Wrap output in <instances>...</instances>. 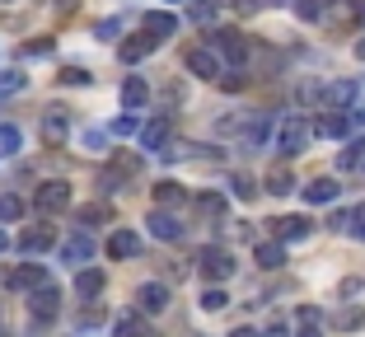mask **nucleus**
Wrapping results in <instances>:
<instances>
[{"label": "nucleus", "mask_w": 365, "mask_h": 337, "mask_svg": "<svg viewBox=\"0 0 365 337\" xmlns=\"http://www.w3.org/2000/svg\"><path fill=\"white\" fill-rule=\"evenodd\" d=\"M272 145H277L281 160H295V155H304V145H309V118H300V113H286V118L272 127Z\"/></svg>", "instance_id": "f257e3e1"}, {"label": "nucleus", "mask_w": 365, "mask_h": 337, "mask_svg": "<svg viewBox=\"0 0 365 337\" xmlns=\"http://www.w3.org/2000/svg\"><path fill=\"white\" fill-rule=\"evenodd\" d=\"M356 98H361V80H328V85L319 89V103H323L328 113L356 108Z\"/></svg>", "instance_id": "f03ea898"}, {"label": "nucleus", "mask_w": 365, "mask_h": 337, "mask_svg": "<svg viewBox=\"0 0 365 337\" xmlns=\"http://www.w3.org/2000/svg\"><path fill=\"white\" fill-rule=\"evenodd\" d=\"M33 207L43 211V216H56V211H66V207H71V183H61V178L43 183L38 192H33Z\"/></svg>", "instance_id": "7ed1b4c3"}, {"label": "nucleus", "mask_w": 365, "mask_h": 337, "mask_svg": "<svg viewBox=\"0 0 365 337\" xmlns=\"http://www.w3.org/2000/svg\"><path fill=\"white\" fill-rule=\"evenodd\" d=\"M267 141H272V118L267 113H253L248 122H239V145H244V150H262Z\"/></svg>", "instance_id": "20e7f679"}, {"label": "nucleus", "mask_w": 365, "mask_h": 337, "mask_svg": "<svg viewBox=\"0 0 365 337\" xmlns=\"http://www.w3.org/2000/svg\"><path fill=\"white\" fill-rule=\"evenodd\" d=\"M182 66H187L192 76H202V80H220L225 76V61H220L211 47H192V52L182 56Z\"/></svg>", "instance_id": "39448f33"}, {"label": "nucleus", "mask_w": 365, "mask_h": 337, "mask_svg": "<svg viewBox=\"0 0 365 337\" xmlns=\"http://www.w3.org/2000/svg\"><path fill=\"white\" fill-rule=\"evenodd\" d=\"M169 300H173V295H169L164 281H140L136 286V309H140V314H164Z\"/></svg>", "instance_id": "423d86ee"}, {"label": "nucleus", "mask_w": 365, "mask_h": 337, "mask_svg": "<svg viewBox=\"0 0 365 337\" xmlns=\"http://www.w3.org/2000/svg\"><path fill=\"white\" fill-rule=\"evenodd\" d=\"M197 262H202V276H206V281H215V286L235 276V258H230L225 249H202V258H197Z\"/></svg>", "instance_id": "0eeeda50"}, {"label": "nucleus", "mask_w": 365, "mask_h": 337, "mask_svg": "<svg viewBox=\"0 0 365 337\" xmlns=\"http://www.w3.org/2000/svg\"><path fill=\"white\" fill-rule=\"evenodd\" d=\"M140 33L160 47L164 38H173V33H178V14H173V10H150L145 19H140Z\"/></svg>", "instance_id": "6e6552de"}, {"label": "nucleus", "mask_w": 365, "mask_h": 337, "mask_svg": "<svg viewBox=\"0 0 365 337\" xmlns=\"http://www.w3.org/2000/svg\"><path fill=\"white\" fill-rule=\"evenodd\" d=\"M346 131H351V118H346V113H328V118L309 122V136H319V141H342Z\"/></svg>", "instance_id": "1a4fd4ad"}, {"label": "nucleus", "mask_w": 365, "mask_h": 337, "mask_svg": "<svg viewBox=\"0 0 365 337\" xmlns=\"http://www.w3.org/2000/svg\"><path fill=\"white\" fill-rule=\"evenodd\" d=\"M136 136H140V150H164V145H169V136H173L169 113H164V118H155V122H145Z\"/></svg>", "instance_id": "9d476101"}, {"label": "nucleus", "mask_w": 365, "mask_h": 337, "mask_svg": "<svg viewBox=\"0 0 365 337\" xmlns=\"http://www.w3.org/2000/svg\"><path fill=\"white\" fill-rule=\"evenodd\" d=\"M29 309H33V318H38V323L56 318V309H61V291H56V286H38V291H33V300H29Z\"/></svg>", "instance_id": "9b49d317"}, {"label": "nucleus", "mask_w": 365, "mask_h": 337, "mask_svg": "<svg viewBox=\"0 0 365 337\" xmlns=\"http://www.w3.org/2000/svg\"><path fill=\"white\" fill-rule=\"evenodd\" d=\"M38 286H47L43 262H19V267L10 272V291H38Z\"/></svg>", "instance_id": "f8f14e48"}, {"label": "nucleus", "mask_w": 365, "mask_h": 337, "mask_svg": "<svg viewBox=\"0 0 365 337\" xmlns=\"http://www.w3.org/2000/svg\"><path fill=\"white\" fill-rule=\"evenodd\" d=\"M211 52L225 56V61H235V66H244V52H248V47L239 43L235 28H220V33H211Z\"/></svg>", "instance_id": "ddd939ff"}, {"label": "nucleus", "mask_w": 365, "mask_h": 337, "mask_svg": "<svg viewBox=\"0 0 365 337\" xmlns=\"http://www.w3.org/2000/svg\"><path fill=\"white\" fill-rule=\"evenodd\" d=\"M272 229H277V244H300V239H309V220H304V216L272 220Z\"/></svg>", "instance_id": "4468645a"}, {"label": "nucleus", "mask_w": 365, "mask_h": 337, "mask_svg": "<svg viewBox=\"0 0 365 337\" xmlns=\"http://www.w3.org/2000/svg\"><path fill=\"white\" fill-rule=\"evenodd\" d=\"M122 103H127V113H140L145 103H150V85L140 76H127L122 80Z\"/></svg>", "instance_id": "2eb2a0df"}, {"label": "nucleus", "mask_w": 365, "mask_h": 337, "mask_svg": "<svg viewBox=\"0 0 365 337\" xmlns=\"http://www.w3.org/2000/svg\"><path fill=\"white\" fill-rule=\"evenodd\" d=\"M61 258L71 262V267H85V262L94 258V239H89V234H71V239L61 244Z\"/></svg>", "instance_id": "dca6fc26"}, {"label": "nucleus", "mask_w": 365, "mask_h": 337, "mask_svg": "<svg viewBox=\"0 0 365 337\" xmlns=\"http://www.w3.org/2000/svg\"><path fill=\"white\" fill-rule=\"evenodd\" d=\"M52 244H56L52 225H33V229H24V234H19V249L24 253H47Z\"/></svg>", "instance_id": "f3484780"}, {"label": "nucleus", "mask_w": 365, "mask_h": 337, "mask_svg": "<svg viewBox=\"0 0 365 337\" xmlns=\"http://www.w3.org/2000/svg\"><path fill=\"white\" fill-rule=\"evenodd\" d=\"M43 136L52 145H61L66 136H71V118H66V108H47V118H43Z\"/></svg>", "instance_id": "a211bd4d"}, {"label": "nucleus", "mask_w": 365, "mask_h": 337, "mask_svg": "<svg viewBox=\"0 0 365 337\" xmlns=\"http://www.w3.org/2000/svg\"><path fill=\"white\" fill-rule=\"evenodd\" d=\"M140 253V239L131 234V229H113V239H108V258H136Z\"/></svg>", "instance_id": "6ab92c4d"}, {"label": "nucleus", "mask_w": 365, "mask_h": 337, "mask_svg": "<svg viewBox=\"0 0 365 337\" xmlns=\"http://www.w3.org/2000/svg\"><path fill=\"white\" fill-rule=\"evenodd\" d=\"M253 262H258L262 272H277L281 262H286V244H277V239H272V244H258V249H253Z\"/></svg>", "instance_id": "aec40b11"}, {"label": "nucleus", "mask_w": 365, "mask_h": 337, "mask_svg": "<svg viewBox=\"0 0 365 337\" xmlns=\"http://www.w3.org/2000/svg\"><path fill=\"white\" fill-rule=\"evenodd\" d=\"M150 234H155V239H164V244H178L182 239V225L173 216H164V211H155V216H150Z\"/></svg>", "instance_id": "412c9836"}, {"label": "nucleus", "mask_w": 365, "mask_h": 337, "mask_svg": "<svg viewBox=\"0 0 365 337\" xmlns=\"http://www.w3.org/2000/svg\"><path fill=\"white\" fill-rule=\"evenodd\" d=\"M98 291H103V272H98V267H80L76 272V295L80 300H94Z\"/></svg>", "instance_id": "4be33fe9"}, {"label": "nucleus", "mask_w": 365, "mask_h": 337, "mask_svg": "<svg viewBox=\"0 0 365 337\" xmlns=\"http://www.w3.org/2000/svg\"><path fill=\"white\" fill-rule=\"evenodd\" d=\"M304 202H309V207H328V202H337V183H333V178H314V183L304 187Z\"/></svg>", "instance_id": "5701e85b"}, {"label": "nucleus", "mask_w": 365, "mask_h": 337, "mask_svg": "<svg viewBox=\"0 0 365 337\" xmlns=\"http://www.w3.org/2000/svg\"><path fill=\"white\" fill-rule=\"evenodd\" d=\"M150 52H155V43H150V38H145V33H140V38H131V43H122V47H118V56H122V61H127V66L145 61V56H150Z\"/></svg>", "instance_id": "b1692460"}, {"label": "nucleus", "mask_w": 365, "mask_h": 337, "mask_svg": "<svg viewBox=\"0 0 365 337\" xmlns=\"http://www.w3.org/2000/svg\"><path fill=\"white\" fill-rule=\"evenodd\" d=\"M113 337H155V333H150V323H145V318L122 314L118 323H113Z\"/></svg>", "instance_id": "393cba45"}, {"label": "nucleus", "mask_w": 365, "mask_h": 337, "mask_svg": "<svg viewBox=\"0 0 365 337\" xmlns=\"http://www.w3.org/2000/svg\"><path fill=\"white\" fill-rule=\"evenodd\" d=\"M155 202H160V207H182V202H187V192H182V183L164 178V183H155Z\"/></svg>", "instance_id": "a878e982"}, {"label": "nucleus", "mask_w": 365, "mask_h": 337, "mask_svg": "<svg viewBox=\"0 0 365 337\" xmlns=\"http://www.w3.org/2000/svg\"><path fill=\"white\" fill-rule=\"evenodd\" d=\"M19 145H24V131L14 127V122H0V160H10Z\"/></svg>", "instance_id": "bb28decb"}, {"label": "nucleus", "mask_w": 365, "mask_h": 337, "mask_svg": "<svg viewBox=\"0 0 365 337\" xmlns=\"http://www.w3.org/2000/svg\"><path fill=\"white\" fill-rule=\"evenodd\" d=\"M267 192H272V197L295 192V174H290V169H272V174H267Z\"/></svg>", "instance_id": "cd10ccee"}, {"label": "nucleus", "mask_w": 365, "mask_h": 337, "mask_svg": "<svg viewBox=\"0 0 365 337\" xmlns=\"http://www.w3.org/2000/svg\"><path fill=\"white\" fill-rule=\"evenodd\" d=\"M225 305H230L225 286H206V291H202V309H206V314H220Z\"/></svg>", "instance_id": "c85d7f7f"}, {"label": "nucleus", "mask_w": 365, "mask_h": 337, "mask_svg": "<svg viewBox=\"0 0 365 337\" xmlns=\"http://www.w3.org/2000/svg\"><path fill=\"white\" fill-rule=\"evenodd\" d=\"M295 14H300L304 24H319L323 14H328V0H295Z\"/></svg>", "instance_id": "c756f323"}, {"label": "nucleus", "mask_w": 365, "mask_h": 337, "mask_svg": "<svg viewBox=\"0 0 365 337\" xmlns=\"http://www.w3.org/2000/svg\"><path fill=\"white\" fill-rule=\"evenodd\" d=\"M333 323L342 328V333H356V328H365V309H351V305H346V309H337Z\"/></svg>", "instance_id": "7c9ffc66"}, {"label": "nucleus", "mask_w": 365, "mask_h": 337, "mask_svg": "<svg viewBox=\"0 0 365 337\" xmlns=\"http://www.w3.org/2000/svg\"><path fill=\"white\" fill-rule=\"evenodd\" d=\"M187 19H192V24H202V28H206V24L215 19V5H211V0H192V5H187Z\"/></svg>", "instance_id": "2f4dec72"}, {"label": "nucleus", "mask_w": 365, "mask_h": 337, "mask_svg": "<svg viewBox=\"0 0 365 337\" xmlns=\"http://www.w3.org/2000/svg\"><path fill=\"white\" fill-rule=\"evenodd\" d=\"M361 160H365V141H356L337 155V169H361Z\"/></svg>", "instance_id": "473e14b6"}, {"label": "nucleus", "mask_w": 365, "mask_h": 337, "mask_svg": "<svg viewBox=\"0 0 365 337\" xmlns=\"http://www.w3.org/2000/svg\"><path fill=\"white\" fill-rule=\"evenodd\" d=\"M19 216H24V202H19V197H10V192H5V197H0V220L10 225V220H19Z\"/></svg>", "instance_id": "72a5a7b5"}, {"label": "nucleus", "mask_w": 365, "mask_h": 337, "mask_svg": "<svg viewBox=\"0 0 365 337\" xmlns=\"http://www.w3.org/2000/svg\"><path fill=\"white\" fill-rule=\"evenodd\" d=\"M24 85H29V80H24L19 71H0V98H5V94H19Z\"/></svg>", "instance_id": "f704fd0d"}, {"label": "nucleus", "mask_w": 365, "mask_h": 337, "mask_svg": "<svg viewBox=\"0 0 365 337\" xmlns=\"http://www.w3.org/2000/svg\"><path fill=\"white\" fill-rule=\"evenodd\" d=\"M230 192H235L239 202H248V197L258 192V187H253V178H248V174H235V178H230Z\"/></svg>", "instance_id": "c9c22d12"}, {"label": "nucleus", "mask_w": 365, "mask_h": 337, "mask_svg": "<svg viewBox=\"0 0 365 337\" xmlns=\"http://www.w3.org/2000/svg\"><path fill=\"white\" fill-rule=\"evenodd\" d=\"M108 207H80V225H103Z\"/></svg>", "instance_id": "e433bc0d"}, {"label": "nucleus", "mask_w": 365, "mask_h": 337, "mask_svg": "<svg viewBox=\"0 0 365 337\" xmlns=\"http://www.w3.org/2000/svg\"><path fill=\"white\" fill-rule=\"evenodd\" d=\"M136 131H140L136 113H131V118H118V122H113V136H136Z\"/></svg>", "instance_id": "4c0bfd02"}, {"label": "nucleus", "mask_w": 365, "mask_h": 337, "mask_svg": "<svg viewBox=\"0 0 365 337\" xmlns=\"http://www.w3.org/2000/svg\"><path fill=\"white\" fill-rule=\"evenodd\" d=\"M346 229H356V239H365V202L346 216Z\"/></svg>", "instance_id": "58836bf2"}, {"label": "nucleus", "mask_w": 365, "mask_h": 337, "mask_svg": "<svg viewBox=\"0 0 365 337\" xmlns=\"http://www.w3.org/2000/svg\"><path fill=\"white\" fill-rule=\"evenodd\" d=\"M197 207H202L206 216H220V211H225V197H215V192H206L202 202H197Z\"/></svg>", "instance_id": "ea45409f"}, {"label": "nucleus", "mask_w": 365, "mask_h": 337, "mask_svg": "<svg viewBox=\"0 0 365 337\" xmlns=\"http://www.w3.org/2000/svg\"><path fill=\"white\" fill-rule=\"evenodd\" d=\"M61 85H89V71H80V66H66V71H61Z\"/></svg>", "instance_id": "a19ab883"}, {"label": "nucleus", "mask_w": 365, "mask_h": 337, "mask_svg": "<svg viewBox=\"0 0 365 337\" xmlns=\"http://www.w3.org/2000/svg\"><path fill=\"white\" fill-rule=\"evenodd\" d=\"M94 33H98V38H118V33H122V19H103Z\"/></svg>", "instance_id": "79ce46f5"}, {"label": "nucleus", "mask_w": 365, "mask_h": 337, "mask_svg": "<svg viewBox=\"0 0 365 337\" xmlns=\"http://www.w3.org/2000/svg\"><path fill=\"white\" fill-rule=\"evenodd\" d=\"M24 52H29V56H47V52H52V38H38V43H29Z\"/></svg>", "instance_id": "37998d69"}, {"label": "nucleus", "mask_w": 365, "mask_h": 337, "mask_svg": "<svg viewBox=\"0 0 365 337\" xmlns=\"http://www.w3.org/2000/svg\"><path fill=\"white\" fill-rule=\"evenodd\" d=\"M295 318H300V328L304 323H319V309H314V305H300V314H295Z\"/></svg>", "instance_id": "c03bdc74"}, {"label": "nucleus", "mask_w": 365, "mask_h": 337, "mask_svg": "<svg viewBox=\"0 0 365 337\" xmlns=\"http://www.w3.org/2000/svg\"><path fill=\"white\" fill-rule=\"evenodd\" d=\"M342 295H361V276H346V281H342Z\"/></svg>", "instance_id": "a18cd8bd"}, {"label": "nucleus", "mask_w": 365, "mask_h": 337, "mask_svg": "<svg viewBox=\"0 0 365 337\" xmlns=\"http://www.w3.org/2000/svg\"><path fill=\"white\" fill-rule=\"evenodd\" d=\"M230 337H262V333H258V328H248V323H244V328H235Z\"/></svg>", "instance_id": "49530a36"}, {"label": "nucleus", "mask_w": 365, "mask_h": 337, "mask_svg": "<svg viewBox=\"0 0 365 337\" xmlns=\"http://www.w3.org/2000/svg\"><path fill=\"white\" fill-rule=\"evenodd\" d=\"M295 337H319V323H304V328H300Z\"/></svg>", "instance_id": "de8ad7c7"}, {"label": "nucleus", "mask_w": 365, "mask_h": 337, "mask_svg": "<svg viewBox=\"0 0 365 337\" xmlns=\"http://www.w3.org/2000/svg\"><path fill=\"white\" fill-rule=\"evenodd\" d=\"M356 61H365V38H356Z\"/></svg>", "instance_id": "09e8293b"}, {"label": "nucleus", "mask_w": 365, "mask_h": 337, "mask_svg": "<svg viewBox=\"0 0 365 337\" xmlns=\"http://www.w3.org/2000/svg\"><path fill=\"white\" fill-rule=\"evenodd\" d=\"M356 24H361V28H365V5H356Z\"/></svg>", "instance_id": "8fccbe9b"}, {"label": "nucleus", "mask_w": 365, "mask_h": 337, "mask_svg": "<svg viewBox=\"0 0 365 337\" xmlns=\"http://www.w3.org/2000/svg\"><path fill=\"white\" fill-rule=\"evenodd\" d=\"M267 337H286V323H277V328H272V333Z\"/></svg>", "instance_id": "3c124183"}, {"label": "nucleus", "mask_w": 365, "mask_h": 337, "mask_svg": "<svg viewBox=\"0 0 365 337\" xmlns=\"http://www.w3.org/2000/svg\"><path fill=\"white\" fill-rule=\"evenodd\" d=\"M5 249H10V239H5V229H0V253H5Z\"/></svg>", "instance_id": "603ef678"}, {"label": "nucleus", "mask_w": 365, "mask_h": 337, "mask_svg": "<svg viewBox=\"0 0 365 337\" xmlns=\"http://www.w3.org/2000/svg\"><path fill=\"white\" fill-rule=\"evenodd\" d=\"M164 5H173V0H164Z\"/></svg>", "instance_id": "864d4df0"}, {"label": "nucleus", "mask_w": 365, "mask_h": 337, "mask_svg": "<svg viewBox=\"0 0 365 337\" xmlns=\"http://www.w3.org/2000/svg\"><path fill=\"white\" fill-rule=\"evenodd\" d=\"M361 169H365V160H361Z\"/></svg>", "instance_id": "5fc2aeb1"}]
</instances>
